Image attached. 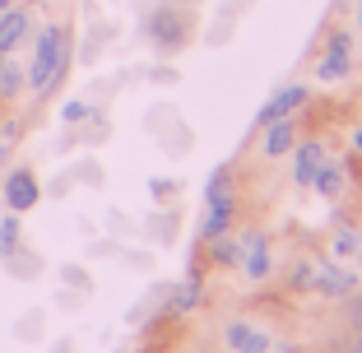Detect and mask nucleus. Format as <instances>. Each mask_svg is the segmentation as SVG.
<instances>
[{
  "label": "nucleus",
  "mask_w": 362,
  "mask_h": 353,
  "mask_svg": "<svg viewBox=\"0 0 362 353\" xmlns=\"http://www.w3.org/2000/svg\"><path fill=\"white\" fill-rule=\"evenodd\" d=\"M349 172H353V158H325L311 177V191L320 200H344V186H349Z\"/></svg>",
  "instance_id": "7"
},
{
  "label": "nucleus",
  "mask_w": 362,
  "mask_h": 353,
  "mask_svg": "<svg viewBox=\"0 0 362 353\" xmlns=\"http://www.w3.org/2000/svg\"><path fill=\"white\" fill-rule=\"evenodd\" d=\"M293 182L298 186H311V177H316V168L325 163V149H320V139H307V144H293Z\"/></svg>",
  "instance_id": "13"
},
{
  "label": "nucleus",
  "mask_w": 362,
  "mask_h": 353,
  "mask_svg": "<svg viewBox=\"0 0 362 353\" xmlns=\"http://www.w3.org/2000/svg\"><path fill=\"white\" fill-rule=\"evenodd\" d=\"M61 117L70 121V126H75V121H84V117H88V103H65V108H61Z\"/></svg>",
  "instance_id": "19"
},
{
  "label": "nucleus",
  "mask_w": 362,
  "mask_h": 353,
  "mask_svg": "<svg viewBox=\"0 0 362 353\" xmlns=\"http://www.w3.org/2000/svg\"><path fill=\"white\" fill-rule=\"evenodd\" d=\"M353 149H358V154H362V126H358V130H353Z\"/></svg>",
  "instance_id": "21"
},
{
  "label": "nucleus",
  "mask_w": 362,
  "mask_h": 353,
  "mask_svg": "<svg viewBox=\"0 0 362 353\" xmlns=\"http://www.w3.org/2000/svg\"><path fill=\"white\" fill-rule=\"evenodd\" d=\"M37 200H42L37 172H33V168H14L10 177H5V209H10V214H28Z\"/></svg>",
  "instance_id": "4"
},
{
  "label": "nucleus",
  "mask_w": 362,
  "mask_h": 353,
  "mask_svg": "<svg viewBox=\"0 0 362 353\" xmlns=\"http://www.w3.org/2000/svg\"><path fill=\"white\" fill-rule=\"evenodd\" d=\"M195 307H200V279H191V284L177 293V311H195Z\"/></svg>",
  "instance_id": "18"
},
{
  "label": "nucleus",
  "mask_w": 362,
  "mask_h": 353,
  "mask_svg": "<svg viewBox=\"0 0 362 353\" xmlns=\"http://www.w3.org/2000/svg\"><path fill=\"white\" fill-rule=\"evenodd\" d=\"M237 242H242V260H237L242 274L256 279V284H260V279H269V270H274V260H269V237L265 233H242Z\"/></svg>",
  "instance_id": "6"
},
{
  "label": "nucleus",
  "mask_w": 362,
  "mask_h": 353,
  "mask_svg": "<svg viewBox=\"0 0 362 353\" xmlns=\"http://www.w3.org/2000/svg\"><path fill=\"white\" fill-rule=\"evenodd\" d=\"M33 5H47V0H33Z\"/></svg>",
  "instance_id": "24"
},
{
  "label": "nucleus",
  "mask_w": 362,
  "mask_h": 353,
  "mask_svg": "<svg viewBox=\"0 0 362 353\" xmlns=\"http://www.w3.org/2000/svg\"><path fill=\"white\" fill-rule=\"evenodd\" d=\"M28 28H33V19H28V10H19V5H10V10H0V56H10L14 47L28 37Z\"/></svg>",
  "instance_id": "12"
},
{
  "label": "nucleus",
  "mask_w": 362,
  "mask_h": 353,
  "mask_svg": "<svg viewBox=\"0 0 362 353\" xmlns=\"http://www.w3.org/2000/svg\"><path fill=\"white\" fill-rule=\"evenodd\" d=\"M0 10H10V0H0Z\"/></svg>",
  "instance_id": "23"
},
{
  "label": "nucleus",
  "mask_w": 362,
  "mask_h": 353,
  "mask_svg": "<svg viewBox=\"0 0 362 353\" xmlns=\"http://www.w3.org/2000/svg\"><path fill=\"white\" fill-rule=\"evenodd\" d=\"M311 289L325 298H349L358 289V274H349L344 265H311Z\"/></svg>",
  "instance_id": "9"
},
{
  "label": "nucleus",
  "mask_w": 362,
  "mask_h": 353,
  "mask_svg": "<svg viewBox=\"0 0 362 353\" xmlns=\"http://www.w3.org/2000/svg\"><path fill=\"white\" fill-rule=\"evenodd\" d=\"M233 219H237V191H233V172L228 168H218L204 182V242H214V237H223L228 228H233Z\"/></svg>",
  "instance_id": "2"
},
{
  "label": "nucleus",
  "mask_w": 362,
  "mask_h": 353,
  "mask_svg": "<svg viewBox=\"0 0 362 353\" xmlns=\"http://www.w3.org/2000/svg\"><path fill=\"white\" fill-rule=\"evenodd\" d=\"M307 98H311L307 84H288V88H279V93H269V103L256 112V130L269 126V121H279V117H293L298 108H307Z\"/></svg>",
  "instance_id": "8"
},
{
  "label": "nucleus",
  "mask_w": 362,
  "mask_h": 353,
  "mask_svg": "<svg viewBox=\"0 0 362 353\" xmlns=\"http://www.w3.org/2000/svg\"><path fill=\"white\" fill-rule=\"evenodd\" d=\"M353 70V33L339 28L330 33V47H325V61L316 65V79H349Z\"/></svg>",
  "instance_id": "5"
},
{
  "label": "nucleus",
  "mask_w": 362,
  "mask_h": 353,
  "mask_svg": "<svg viewBox=\"0 0 362 353\" xmlns=\"http://www.w3.org/2000/svg\"><path fill=\"white\" fill-rule=\"evenodd\" d=\"M209 251H214V260H218V265H237V260H242V242H237V237H214L209 242Z\"/></svg>",
  "instance_id": "16"
},
{
  "label": "nucleus",
  "mask_w": 362,
  "mask_h": 353,
  "mask_svg": "<svg viewBox=\"0 0 362 353\" xmlns=\"http://www.w3.org/2000/svg\"><path fill=\"white\" fill-rule=\"evenodd\" d=\"M144 33H149V42L158 47V52H181V47L191 42V14L163 5V10H153L149 19H144Z\"/></svg>",
  "instance_id": "3"
},
{
  "label": "nucleus",
  "mask_w": 362,
  "mask_h": 353,
  "mask_svg": "<svg viewBox=\"0 0 362 353\" xmlns=\"http://www.w3.org/2000/svg\"><path fill=\"white\" fill-rule=\"evenodd\" d=\"M293 144H298L293 117H279V121H269V126H260V154H265V158H284Z\"/></svg>",
  "instance_id": "10"
},
{
  "label": "nucleus",
  "mask_w": 362,
  "mask_h": 353,
  "mask_svg": "<svg viewBox=\"0 0 362 353\" xmlns=\"http://www.w3.org/2000/svg\"><path fill=\"white\" fill-rule=\"evenodd\" d=\"M65 70H70V33H65L61 23H47V28H37L33 65L23 70V79H28V88L37 98H47L65 79Z\"/></svg>",
  "instance_id": "1"
},
{
  "label": "nucleus",
  "mask_w": 362,
  "mask_h": 353,
  "mask_svg": "<svg viewBox=\"0 0 362 353\" xmlns=\"http://www.w3.org/2000/svg\"><path fill=\"white\" fill-rule=\"evenodd\" d=\"M28 84L23 79V70L10 61V56H0V103H10V98H19V88Z\"/></svg>",
  "instance_id": "14"
},
{
  "label": "nucleus",
  "mask_w": 362,
  "mask_h": 353,
  "mask_svg": "<svg viewBox=\"0 0 362 353\" xmlns=\"http://www.w3.org/2000/svg\"><path fill=\"white\" fill-rule=\"evenodd\" d=\"M339 353H362V344H358V340H349V344H344Z\"/></svg>",
  "instance_id": "20"
},
{
  "label": "nucleus",
  "mask_w": 362,
  "mask_h": 353,
  "mask_svg": "<svg viewBox=\"0 0 362 353\" xmlns=\"http://www.w3.org/2000/svg\"><path fill=\"white\" fill-rule=\"evenodd\" d=\"M349 330L362 344V293H349Z\"/></svg>",
  "instance_id": "17"
},
{
  "label": "nucleus",
  "mask_w": 362,
  "mask_h": 353,
  "mask_svg": "<svg viewBox=\"0 0 362 353\" xmlns=\"http://www.w3.org/2000/svg\"><path fill=\"white\" fill-rule=\"evenodd\" d=\"M358 28H362V0H358Z\"/></svg>",
  "instance_id": "22"
},
{
  "label": "nucleus",
  "mask_w": 362,
  "mask_h": 353,
  "mask_svg": "<svg viewBox=\"0 0 362 353\" xmlns=\"http://www.w3.org/2000/svg\"><path fill=\"white\" fill-rule=\"evenodd\" d=\"M19 251V214H5L0 219V260H10Z\"/></svg>",
  "instance_id": "15"
},
{
  "label": "nucleus",
  "mask_w": 362,
  "mask_h": 353,
  "mask_svg": "<svg viewBox=\"0 0 362 353\" xmlns=\"http://www.w3.org/2000/svg\"><path fill=\"white\" fill-rule=\"evenodd\" d=\"M223 340H228V353H269V335L251 321H228Z\"/></svg>",
  "instance_id": "11"
}]
</instances>
